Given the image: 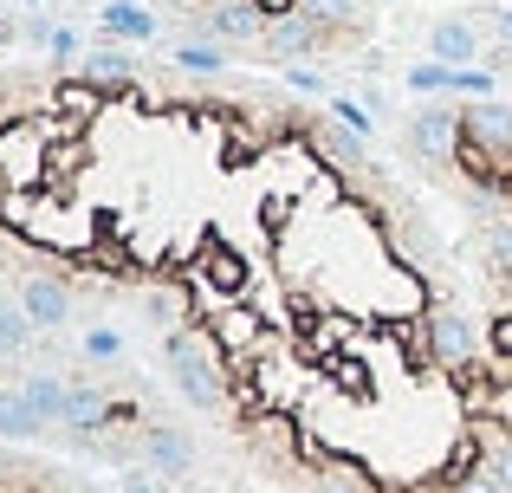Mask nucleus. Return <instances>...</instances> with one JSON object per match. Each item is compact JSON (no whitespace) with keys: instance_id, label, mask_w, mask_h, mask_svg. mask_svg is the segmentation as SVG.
<instances>
[{"instance_id":"nucleus-26","label":"nucleus","mask_w":512,"mask_h":493,"mask_svg":"<svg viewBox=\"0 0 512 493\" xmlns=\"http://www.w3.org/2000/svg\"><path fill=\"white\" fill-rule=\"evenodd\" d=\"M331 117L350 124V130H363V137H370V124H376V111H363V104H350V98H331Z\"/></svg>"},{"instance_id":"nucleus-27","label":"nucleus","mask_w":512,"mask_h":493,"mask_svg":"<svg viewBox=\"0 0 512 493\" xmlns=\"http://www.w3.org/2000/svg\"><path fill=\"white\" fill-rule=\"evenodd\" d=\"M46 52L52 59H78V33L72 26H46Z\"/></svg>"},{"instance_id":"nucleus-8","label":"nucleus","mask_w":512,"mask_h":493,"mask_svg":"<svg viewBox=\"0 0 512 493\" xmlns=\"http://www.w3.org/2000/svg\"><path fill=\"white\" fill-rule=\"evenodd\" d=\"M260 39H266V52H273L279 65H299L305 52L318 46V26L305 20V13H286V20H266V33H260Z\"/></svg>"},{"instance_id":"nucleus-18","label":"nucleus","mask_w":512,"mask_h":493,"mask_svg":"<svg viewBox=\"0 0 512 493\" xmlns=\"http://www.w3.org/2000/svg\"><path fill=\"white\" fill-rule=\"evenodd\" d=\"M33 318H26V305L20 299H0V357H20L26 344H33Z\"/></svg>"},{"instance_id":"nucleus-16","label":"nucleus","mask_w":512,"mask_h":493,"mask_svg":"<svg viewBox=\"0 0 512 493\" xmlns=\"http://www.w3.org/2000/svg\"><path fill=\"white\" fill-rule=\"evenodd\" d=\"M0 435L7 442H33V435H46V416L33 409V396H0Z\"/></svg>"},{"instance_id":"nucleus-23","label":"nucleus","mask_w":512,"mask_h":493,"mask_svg":"<svg viewBox=\"0 0 512 493\" xmlns=\"http://www.w3.org/2000/svg\"><path fill=\"white\" fill-rule=\"evenodd\" d=\"M299 13L318 26V33H325V26H344L350 13H357V0H299Z\"/></svg>"},{"instance_id":"nucleus-29","label":"nucleus","mask_w":512,"mask_h":493,"mask_svg":"<svg viewBox=\"0 0 512 493\" xmlns=\"http://www.w3.org/2000/svg\"><path fill=\"white\" fill-rule=\"evenodd\" d=\"M286 85H299V91H318V72H305V65H286Z\"/></svg>"},{"instance_id":"nucleus-19","label":"nucleus","mask_w":512,"mask_h":493,"mask_svg":"<svg viewBox=\"0 0 512 493\" xmlns=\"http://www.w3.org/2000/svg\"><path fill=\"white\" fill-rule=\"evenodd\" d=\"M454 72H461V65H441V59H415L402 85H409L415 98H441V91H454Z\"/></svg>"},{"instance_id":"nucleus-1","label":"nucleus","mask_w":512,"mask_h":493,"mask_svg":"<svg viewBox=\"0 0 512 493\" xmlns=\"http://www.w3.org/2000/svg\"><path fill=\"white\" fill-rule=\"evenodd\" d=\"M59 137H85L65 117H0V189H46L52 182V143Z\"/></svg>"},{"instance_id":"nucleus-22","label":"nucleus","mask_w":512,"mask_h":493,"mask_svg":"<svg viewBox=\"0 0 512 493\" xmlns=\"http://www.w3.org/2000/svg\"><path fill=\"white\" fill-rule=\"evenodd\" d=\"M175 65H182V72H201V78H208V72H221V65H227V52H221V46H208V39H195V46L175 52Z\"/></svg>"},{"instance_id":"nucleus-15","label":"nucleus","mask_w":512,"mask_h":493,"mask_svg":"<svg viewBox=\"0 0 512 493\" xmlns=\"http://www.w3.org/2000/svg\"><path fill=\"white\" fill-rule=\"evenodd\" d=\"M117 422V403L104 390H65V429H104Z\"/></svg>"},{"instance_id":"nucleus-9","label":"nucleus","mask_w":512,"mask_h":493,"mask_svg":"<svg viewBox=\"0 0 512 493\" xmlns=\"http://www.w3.org/2000/svg\"><path fill=\"white\" fill-rule=\"evenodd\" d=\"M480 39H487V33H474L467 20H441L435 33H428V59H441V65H480Z\"/></svg>"},{"instance_id":"nucleus-11","label":"nucleus","mask_w":512,"mask_h":493,"mask_svg":"<svg viewBox=\"0 0 512 493\" xmlns=\"http://www.w3.org/2000/svg\"><path fill=\"white\" fill-rule=\"evenodd\" d=\"M208 33H221V39H260L266 33L260 0H214V7H208Z\"/></svg>"},{"instance_id":"nucleus-25","label":"nucleus","mask_w":512,"mask_h":493,"mask_svg":"<svg viewBox=\"0 0 512 493\" xmlns=\"http://www.w3.org/2000/svg\"><path fill=\"white\" fill-rule=\"evenodd\" d=\"M150 318L156 325H175V318H182V286H156L150 292Z\"/></svg>"},{"instance_id":"nucleus-30","label":"nucleus","mask_w":512,"mask_h":493,"mask_svg":"<svg viewBox=\"0 0 512 493\" xmlns=\"http://www.w3.org/2000/svg\"><path fill=\"white\" fill-rule=\"evenodd\" d=\"M500 39H506V46H512V7L500 13Z\"/></svg>"},{"instance_id":"nucleus-21","label":"nucleus","mask_w":512,"mask_h":493,"mask_svg":"<svg viewBox=\"0 0 512 493\" xmlns=\"http://www.w3.org/2000/svg\"><path fill=\"white\" fill-rule=\"evenodd\" d=\"M454 91H461V98H493V91H500V72H493V65H461V72H454Z\"/></svg>"},{"instance_id":"nucleus-17","label":"nucleus","mask_w":512,"mask_h":493,"mask_svg":"<svg viewBox=\"0 0 512 493\" xmlns=\"http://www.w3.org/2000/svg\"><path fill=\"white\" fill-rule=\"evenodd\" d=\"M85 78H98V85H130V78H137V59H130L124 46H91L85 52Z\"/></svg>"},{"instance_id":"nucleus-6","label":"nucleus","mask_w":512,"mask_h":493,"mask_svg":"<svg viewBox=\"0 0 512 493\" xmlns=\"http://www.w3.org/2000/svg\"><path fill=\"white\" fill-rule=\"evenodd\" d=\"M111 91H124V85H98V78H59V85H52V111H59L72 130H91V117L111 104Z\"/></svg>"},{"instance_id":"nucleus-13","label":"nucleus","mask_w":512,"mask_h":493,"mask_svg":"<svg viewBox=\"0 0 512 493\" xmlns=\"http://www.w3.org/2000/svg\"><path fill=\"white\" fill-rule=\"evenodd\" d=\"M104 33L117 39V46H143V39H156V20L137 7V0H104Z\"/></svg>"},{"instance_id":"nucleus-24","label":"nucleus","mask_w":512,"mask_h":493,"mask_svg":"<svg viewBox=\"0 0 512 493\" xmlns=\"http://www.w3.org/2000/svg\"><path fill=\"white\" fill-rule=\"evenodd\" d=\"M85 357L91 364H117V357H124V338H117V331H85Z\"/></svg>"},{"instance_id":"nucleus-14","label":"nucleus","mask_w":512,"mask_h":493,"mask_svg":"<svg viewBox=\"0 0 512 493\" xmlns=\"http://www.w3.org/2000/svg\"><path fill=\"white\" fill-rule=\"evenodd\" d=\"M461 124L474 130L480 143H500V150H512V111H506V104H493V98H474V104L461 111Z\"/></svg>"},{"instance_id":"nucleus-3","label":"nucleus","mask_w":512,"mask_h":493,"mask_svg":"<svg viewBox=\"0 0 512 493\" xmlns=\"http://www.w3.org/2000/svg\"><path fill=\"white\" fill-rule=\"evenodd\" d=\"M247 286H253L247 253L214 234V247L195 253V279H188V292H201V305H208V312H221L227 299H247Z\"/></svg>"},{"instance_id":"nucleus-2","label":"nucleus","mask_w":512,"mask_h":493,"mask_svg":"<svg viewBox=\"0 0 512 493\" xmlns=\"http://www.w3.org/2000/svg\"><path fill=\"white\" fill-rule=\"evenodd\" d=\"M163 364H169V377L182 383V396H188L195 409H221V403H227V377L214 370L208 344H201L195 331H169V344H163Z\"/></svg>"},{"instance_id":"nucleus-7","label":"nucleus","mask_w":512,"mask_h":493,"mask_svg":"<svg viewBox=\"0 0 512 493\" xmlns=\"http://www.w3.org/2000/svg\"><path fill=\"white\" fill-rule=\"evenodd\" d=\"M20 305H26V318H33L39 331H59L65 318H72V299H65V279H52V273H33V279H26Z\"/></svg>"},{"instance_id":"nucleus-4","label":"nucleus","mask_w":512,"mask_h":493,"mask_svg":"<svg viewBox=\"0 0 512 493\" xmlns=\"http://www.w3.org/2000/svg\"><path fill=\"white\" fill-rule=\"evenodd\" d=\"M428 351H435V364H448V370H474L480 357H487V344L474 338L467 312H454V305H435V312H428Z\"/></svg>"},{"instance_id":"nucleus-12","label":"nucleus","mask_w":512,"mask_h":493,"mask_svg":"<svg viewBox=\"0 0 512 493\" xmlns=\"http://www.w3.org/2000/svg\"><path fill=\"white\" fill-rule=\"evenodd\" d=\"M312 143H318V156H325L331 169H363V130H350V124H338V117H331V124H318L312 130Z\"/></svg>"},{"instance_id":"nucleus-5","label":"nucleus","mask_w":512,"mask_h":493,"mask_svg":"<svg viewBox=\"0 0 512 493\" xmlns=\"http://www.w3.org/2000/svg\"><path fill=\"white\" fill-rule=\"evenodd\" d=\"M409 143L428 163H454V150H461V111L454 104H422L409 117Z\"/></svg>"},{"instance_id":"nucleus-28","label":"nucleus","mask_w":512,"mask_h":493,"mask_svg":"<svg viewBox=\"0 0 512 493\" xmlns=\"http://www.w3.org/2000/svg\"><path fill=\"white\" fill-rule=\"evenodd\" d=\"M124 493H156V481H150V468H130V474H124Z\"/></svg>"},{"instance_id":"nucleus-20","label":"nucleus","mask_w":512,"mask_h":493,"mask_svg":"<svg viewBox=\"0 0 512 493\" xmlns=\"http://www.w3.org/2000/svg\"><path fill=\"white\" fill-rule=\"evenodd\" d=\"M65 390H72V383H59V377H33L26 383V396H33V409L46 422H65Z\"/></svg>"},{"instance_id":"nucleus-10","label":"nucleus","mask_w":512,"mask_h":493,"mask_svg":"<svg viewBox=\"0 0 512 493\" xmlns=\"http://www.w3.org/2000/svg\"><path fill=\"white\" fill-rule=\"evenodd\" d=\"M143 461H150L156 474H188V461H195V448H188L182 429H169V422H156V429H143Z\"/></svg>"}]
</instances>
